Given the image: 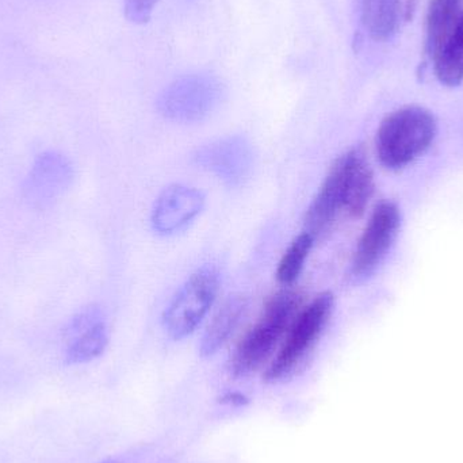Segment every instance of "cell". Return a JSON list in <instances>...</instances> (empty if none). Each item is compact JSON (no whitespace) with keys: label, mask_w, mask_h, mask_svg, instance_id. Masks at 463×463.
Here are the masks:
<instances>
[{"label":"cell","mask_w":463,"mask_h":463,"mask_svg":"<svg viewBox=\"0 0 463 463\" xmlns=\"http://www.w3.org/2000/svg\"><path fill=\"white\" fill-rule=\"evenodd\" d=\"M68 364H87L105 353L109 345V331L105 315L98 307H89L75 316L65 328Z\"/></svg>","instance_id":"cell-9"},{"label":"cell","mask_w":463,"mask_h":463,"mask_svg":"<svg viewBox=\"0 0 463 463\" xmlns=\"http://www.w3.org/2000/svg\"><path fill=\"white\" fill-rule=\"evenodd\" d=\"M105 463H119V462H117V461H108V462H105Z\"/></svg>","instance_id":"cell-19"},{"label":"cell","mask_w":463,"mask_h":463,"mask_svg":"<svg viewBox=\"0 0 463 463\" xmlns=\"http://www.w3.org/2000/svg\"><path fill=\"white\" fill-rule=\"evenodd\" d=\"M334 309V296L323 293L316 297L290 324L279 353L266 372V380L275 383L288 377L304 361L320 337Z\"/></svg>","instance_id":"cell-3"},{"label":"cell","mask_w":463,"mask_h":463,"mask_svg":"<svg viewBox=\"0 0 463 463\" xmlns=\"http://www.w3.org/2000/svg\"><path fill=\"white\" fill-rule=\"evenodd\" d=\"M313 241H315V237L307 232H304L288 245L277 269V279L282 285H291L301 274L305 260L312 250Z\"/></svg>","instance_id":"cell-17"},{"label":"cell","mask_w":463,"mask_h":463,"mask_svg":"<svg viewBox=\"0 0 463 463\" xmlns=\"http://www.w3.org/2000/svg\"><path fill=\"white\" fill-rule=\"evenodd\" d=\"M437 121L429 110L410 106L386 117L377 133V155L388 168H402L423 154L434 140Z\"/></svg>","instance_id":"cell-1"},{"label":"cell","mask_w":463,"mask_h":463,"mask_svg":"<svg viewBox=\"0 0 463 463\" xmlns=\"http://www.w3.org/2000/svg\"><path fill=\"white\" fill-rule=\"evenodd\" d=\"M343 211L342 167L336 160L321 186L320 192L307 209L305 227L313 237L321 236L331 230L337 214Z\"/></svg>","instance_id":"cell-12"},{"label":"cell","mask_w":463,"mask_h":463,"mask_svg":"<svg viewBox=\"0 0 463 463\" xmlns=\"http://www.w3.org/2000/svg\"><path fill=\"white\" fill-rule=\"evenodd\" d=\"M219 285V271L211 264L186 280L163 316L165 331L173 339H184L197 329L216 301Z\"/></svg>","instance_id":"cell-4"},{"label":"cell","mask_w":463,"mask_h":463,"mask_svg":"<svg viewBox=\"0 0 463 463\" xmlns=\"http://www.w3.org/2000/svg\"><path fill=\"white\" fill-rule=\"evenodd\" d=\"M222 95L213 78L192 75L174 81L159 99V110L176 122L201 121L216 108Z\"/></svg>","instance_id":"cell-5"},{"label":"cell","mask_w":463,"mask_h":463,"mask_svg":"<svg viewBox=\"0 0 463 463\" xmlns=\"http://www.w3.org/2000/svg\"><path fill=\"white\" fill-rule=\"evenodd\" d=\"M400 0H362V22L375 41L392 38L399 26Z\"/></svg>","instance_id":"cell-16"},{"label":"cell","mask_w":463,"mask_h":463,"mask_svg":"<svg viewBox=\"0 0 463 463\" xmlns=\"http://www.w3.org/2000/svg\"><path fill=\"white\" fill-rule=\"evenodd\" d=\"M245 307L247 299L242 296H233L225 301L203 335L201 342V354L203 356L214 355L228 342L244 315Z\"/></svg>","instance_id":"cell-13"},{"label":"cell","mask_w":463,"mask_h":463,"mask_svg":"<svg viewBox=\"0 0 463 463\" xmlns=\"http://www.w3.org/2000/svg\"><path fill=\"white\" fill-rule=\"evenodd\" d=\"M342 167L343 211L348 216L361 217L374 193V176L362 152L351 151L339 157Z\"/></svg>","instance_id":"cell-11"},{"label":"cell","mask_w":463,"mask_h":463,"mask_svg":"<svg viewBox=\"0 0 463 463\" xmlns=\"http://www.w3.org/2000/svg\"><path fill=\"white\" fill-rule=\"evenodd\" d=\"M157 0H125V13L128 18L137 24H144L151 18Z\"/></svg>","instance_id":"cell-18"},{"label":"cell","mask_w":463,"mask_h":463,"mask_svg":"<svg viewBox=\"0 0 463 463\" xmlns=\"http://www.w3.org/2000/svg\"><path fill=\"white\" fill-rule=\"evenodd\" d=\"M400 212L394 203H383L374 209L358 245L351 264V274L364 279L375 271L391 250L400 228Z\"/></svg>","instance_id":"cell-6"},{"label":"cell","mask_w":463,"mask_h":463,"mask_svg":"<svg viewBox=\"0 0 463 463\" xmlns=\"http://www.w3.org/2000/svg\"><path fill=\"white\" fill-rule=\"evenodd\" d=\"M195 163L230 186L244 184L252 170L253 154L245 138L233 136L203 146Z\"/></svg>","instance_id":"cell-7"},{"label":"cell","mask_w":463,"mask_h":463,"mask_svg":"<svg viewBox=\"0 0 463 463\" xmlns=\"http://www.w3.org/2000/svg\"><path fill=\"white\" fill-rule=\"evenodd\" d=\"M463 18V0H431L427 14V53L432 57Z\"/></svg>","instance_id":"cell-14"},{"label":"cell","mask_w":463,"mask_h":463,"mask_svg":"<svg viewBox=\"0 0 463 463\" xmlns=\"http://www.w3.org/2000/svg\"><path fill=\"white\" fill-rule=\"evenodd\" d=\"M205 195L201 190L184 184L167 187L155 203L152 228L160 236H171L186 230L205 208Z\"/></svg>","instance_id":"cell-8"},{"label":"cell","mask_w":463,"mask_h":463,"mask_svg":"<svg viewBox=\"0 0 463 463\" xmlns=\"http://www.w3.org/2000/svg\"><path fill=\"white\" fill-rule=\"evenodd\" d=\"M440 83L456 87L463 81V18L432 54Z\"/></svg>","instance_id":"cell-15"},{"label":"cell","mask_w":463,"mask_h":463,"mask_svg":"<svg viewBox=\"0 0 463 463\" xmlns=\"http://www.w3.org/2000/svg\"><path fill=\"white\" fill-rule=\"evenodd\" d=\"M298 304V296L291 291L278 293L267 302L258 323L247 332L234 350L231 359V373L234 377L250 374L269 359L290 326Z\"/></svg>","instance_id":"cell-2"},{"label":"cell","mask_w":463,"mask_h":463,"mask_svg":"<svg viewBox=\"0 0 463 463\" xmlns=\"http://www.w3.org/2000/svg\"><path fill=\"white\" fill-rule=\"evenodd\" d=\"M73 181V168L64 155L46 152L33 165L26 182L24 197L33 205L45 206L57 200Z\"/></svg>","instance_id":"cell-10"}]
</instances>
